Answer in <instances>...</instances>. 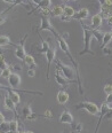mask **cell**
I'll use <instances>...</instances> for the list:
<instances>
[{
  "mask_svg": "<svg viewBox=\"0 0 112 133\" xmlns=\"http://www.w3.org/2000/svg\"><path fill=\"white\" fill-rule=\"evenodd\" d=\"M81 28H83V32H84V49L80 52V55H85V54H91L94 56L95 53L91 49V43L93 37V29L87 25H85L84 22L80 21Z\"/></svg>",
  "mask_w": 112,
  "mask_h": 133,
  "instance_id": "obj_1",
  "label": "cell"
},
{
  "mask_svg": "<svg viewBox=\"0 0 112 133\" xmlns=\"http://www.w3.org/2000/svg\"><path fill=\"white\" fill-rule=\"evenodd\" d=\"M40 20H41V25H40V28H39V31H49V32H51L55 39H56V38H58L59 36H61V35H59V33L55 30V28L51 25L49 16L40 15Z\"/></svg>",
  "mask_w": 112,
  "mask_h": 133,
  "instance_id": "obj_2",
  "label": "cell"
},
{
  "mask_svg": "<svg viewBox=\"0 0 112 133\" xmlns=\"http://www.w3.org/2000/svg\"><path fill=\"white\" fill-rule=\"evenodd\" d=\"M55 63H56V68H58L61 70L62 75H63L65 78H68L69 80H74L76 74H74V70L72 69V66L64 64L61 60H55Z\"/></svg>",
  "mask_w": 112,
  "mask_h": 133,
  "instance_id": "obj_3",
  "label": "cell"
},
{
  "mask_svg": "<svg viewBox=\"0 0 112 133\" xmlns=\"http://www.w3.org/2000/svg\"><path fill=\"white\" fill-rule=\"evenodd\" d=\"M76 109H85L91 114V115H94V116L100 114V107H98L96 103L91 102V101H84V102H80V103L76 104Z\"/></svg>",
  "mask_w": 112,
  "mask_h": 133,
  "instance_id": "obj_4",
  "label": "cell"
},
{
  "mask_svg": "<svg viewBox=\"0 0 112 133\" xmlns=\"http://www.w3.org/2000/svg\"><path fill=\"white\" fill-rule=\"evenodd\" d=\"M26 38H28V35H25L23 38H22L20 45L16 46V49H15V56L17 57L20 61H24L26 56V52H25V41H26Z\"/></svg>",
  "mask_w": 112,
  "mask_h": 133,
  "instance_id": "obj_5",
  "label": "cell"
},
{
  "mask_svg": "<svg viewBox=\"0 0 112 133\" xmlns=\"http://www.w3.org/2000/svg\"><path fill=\"white\" fill-rule=\"evenodd\" d=\"M55 80L61 87L68 86V85L71 84V83H77V80H69L68 78H65L58 68H56V70H55Z\"/></svg>",
  "mask_w": 112,
  "mask_h": 133,
  "instance_id": "obj_6",
  "label": "cell"
},
{
  "mask_svg": "<svg viewBox=\"0 0 112 133\" xmlns=\"http://www.w3.org/2000/svg\"><path fill=\"white\" fill-rule=\"evenodd\" d=\"M46 59H47V72H46V79H49V66H50L51 62L55 61V55H56V47H49V49L47 51Z\"/></svg>",
  "mask_w": 112,
  "mask_h": 133,
  "instance_id": "obj_7",
  "label": "cell"
},
{
  "mask_svg": "<svg viewBox=\"0 0 112 133\" xmlns=\"http://www.w3.org/2000/svg\"><path fill=\"white\" fill-rule=\"evenodd\" d=\"M8 83H9V87H12L13 90L14 88H20V85L22 84V78L18 74L13 72L8 78Z\"/></svg>",
  "mask_w": 112,
  "mask_h": 133,
  "instance_id": "obj_8",
  "label": "cell"
},
{
  "mask_svg": "<svg viewBox=\"0 0 112 133\" xmlns=\"http://www.w3.org/2000/svg\"><path fill=\"white\" fill-rule=\"evenodd\" d=\"M1 88H5V90H7V92H8V96H9L10 100H12V101L14 102L15 104H17V103H20V102H21V96H20V94H18L17 92H15V91L13 90L12 87L2 86V85H1Z\"/></svg>",
  "mask_w": 112,
  "mask_h": 133,
  "instance_id": "obj_9",
  "label": "cell"
},
{
  "mask_svg": "<svg viewBox=\"0 0 112 133\" xmlns=\"http://www.w3.org/2000/svg\"><path fill=\"white\" fill-rule=\"evenodd\" d=\"M88 16H89V9L88 8H80L78 12H76L74 16L72 17V20L83 21V20H86Z\"/></svg>",
  "mask_w": 112,
  "mask_h": 133,
  "instance_id": "obj_10",
  "label": "cell"
},
{
  "mask_svg": "<svg viewBox=\"0 0 112 133\" xmlns=\"http://www.w3.org/2000/svg\"><path fill=\"white\" fill-rule=\"evenodd\" d=\"M59 122L63 124H72L73 123V116L72 114L70 111H68V110H64L63 112H62L61 117H59Z\"/></svg>",
  "mask_w": 112,
  "mask_h": 133,
  "instance_id": "obj_11",
  "label": "cell"
},
{
  "mask_svg": "<svg viewBox=\"0 0 112 133\" xmlns=\"http://www.w3.org/2000/svg\"><path fill=\"white\" fill-rule=\"evenodd\" d=\"M4 106H5L6 109L13 110V111L15 112V115L17 116V110H16V108H15L16 104L12 101V100H10V98L8 96V94H7V95H5V98H4Z\"/></svg>",
  "mask_w": 112,
  "mask_h": 133,
  "instance_id": "obj_12",
  "label": "cell"
},
{
  "mask_svg": "<svg viewBox=\"0 0 112 133\" xmlns=\"http://www.w3.org/2000/svg\"><path fill=\"white\" fill-rule=\"evenodd\" d=\"M102 21L103 17L101 14H95L94 16L92 17V29H98L101 25H102Z\"/></svg>",
  "mask_w": 112,
  "mask_h": 133,
  "instance_id": "obj_13",
  "label": "cell"
},
{
  "mask_svg": "<svg viewBox=\"0 0 112 133\" xmlns=\"http://www.w3.org/2000/svg\"><path fill=\"white\" fill-rule=\"evenodd\" d=\"M56 99L59 104H65L69 101V93H68L66 91H59V92L57 93Z\"/></svg>",
  "mask_w": 112,
  "mask_h": 133,
  "instance_id": "obj_14",
  "label": "cell"
},
{
  "mask_svg": "<svg viewBox=\"0 0 112 133\" xmlns=\"http://www.w3.org/2000/svg\"><path fill=\"white\" fill-rule=\"evenodd\" d=\"M64 14V6H55L51 9V16H55V17H61Z\"/></svg>",
  "mask_w": 112,
  "mask_h": 133,
  "instance_id": "obj_15",
  "label": "cell"
},
{
  "mask_svg": "<svg viewBox=\"0 0 112 133\" xmlns=\"http://www.w3.org/2000/svg\"><path fill=\"white\" fill-rule=\"evenodd\" d=\"M49 47H50V46H49L48 41L41 40V45L38 46L37 52H38V53H40V54H46V53H47V51L49 49Z\"/></svg>",
  "mask_w": 112,
  "mask_h": 133,
  "instance_id": "obj_16",
  "label": "cell"
},
{
  "mask_svg": "<svg viewBox=\"0 0 112 133\" xmlns=\"http://www.w3.org/2000/svg\"><path fill=\"white\" fill-rule=\"evenodd\" d=\"M93 37L96 39V41L98 44H101L102 45V43H103V37H104V32H102V31H100V30H97V29H93Z\"/></svg>",
  "mask_w": 112,
  "mask_h": 133,
  "instance_id": "obj_17",
  "label": "cell"
},
{
  "mask_svg": "<svg viewBox=\"0 0 112 133\" xmlns=\"http://www.w3.org/2000/svg\"><path fill=\"white\" fill-rule=\"evenodd\" d=\"M24 63H26L30 69H35V66H37V64H35V61H34V57L32 56L31 54H26L25 59H24Z\"/></svg>",
  "mask_w": 112,
  "mask_h": 133,
  "instance_id": "obj_18",
  "label": "cell"
},
{
  "mask_svg": "<svg viewBox=\"0 0 112 133\" xmlns=\"http://www.w3.org/2000/svg\"><path fill=\"white\" fill-rule=\"evenodd\" d=\"M31 102H29V104H26V106L23 107V109H22V116H23V118L25 119L28 116L32 115L33 114V111H32V108H31Z\"/></svg>",
  "mask_w": 112,
  "mask_h": 133,
  "instance_id": "obj_19",
  "label": "cell"
},
{
  "mask_svg": "<svg viewBox=\"0 0 112 133\" xmlns=\"http://www.w3.org/2000/svg\"><path fill=\"white\" fill-rule=\"evenodd\" d=\"M112 40V32H105L104 33V37H103V43L102 45H101V48H104V47L108 45L109 43Z\"/></svg>",
  "mask_w": 112,
  "mask_h": 133,
  "instance_id": "obj_20",
  "label": "cell"
},
{
  "mask_svg": "<svg viewBox=\"0 0 112 133\" xmlns=\"http://www.w3.org/2000/svg\"><path fill=\"white\" fill-rule=\"evenodd\" d=\"M74 14H76V10L73 9L71 6H64V14L63 15L68 16V17H70L71 20H72V17L74 16Z\"/></svg>",
  "mask_w": 112,
  "mask_h": 133,
  "instance_id": "obj_21",
  "label": "cell"
},
{
  "mask_svg": "<svg viewBox=\"0 0 112 133\" xmlns=\"http://www.w3.org/2000/svg\"><path fill=\"white\" fill-rule=\"evenodd\" d=\"M6 45H14L15 47L17 46V45H15V44L10 43V39L8 36H0V47L6 46Z\"/></svg>",
  "mask_w": 112,
  "mask_h": 133,
  "instance_id": "obj_22",
  "label": "cell"
},
{
  "mask_svg": "<svg viewBox=\"0 0 112 133\" xmlns=\"http://www.w3.org/2000/svg\"><path fill=\"white\" fill-rule=\"evenodd\" d=\"M0 132L1 133H10L9 122H2V123L0 124Z\"/></svg>",
  "mask_w": 112,
  "mask_h": 133,
  "instance_id": "obj_23",
  "label": "cell"
},
{
  "mask_svg": "<svg viewBox=\"0 0 112 133\" xmlns=\"http://www.w3.org/2000/svg\"><path fill=\"white\" fill-rule=\"evenodd\" d=\"M9 125H10V133H17L18 132V124L16 119H13L9 122Z\"/></svg>",
  "mask_w": 112,
  "mask_h": 133,
  "instance_id": "obj_24",
  "label": "cell"
},
{
  "mask_svg": "<svg viewBox=\"0 0 112 133\" xmlns=\"http://www.w3.org/2000/svg\"><path fill=\"white\" fill-rule=\"evenodd\" d=\"M51 6V0H41L40 4L37 6V8H49Z\"/></svg>",
  "mask_w": 112,
  "mask_h": 133,
  "instance_id": "obj_25",
  "label": "cell"
},
{
  "mask_svg": "<svg viewBox=\"0 0 112 133\" xmlns=\"http://www.w3.org/2000/svg\"><path fill=\"white\" fill-rule=\"evenodd\" d=\"M71 127H72V130L73 131H76V132H81L83 131V124L81 123H72L71 124Z\"/></svg>",
  "mask_w": 112,
  "mask_h": 133,
  "instance_id": "obj_26",
  "label": "cell"
},
{
  "mask_svg": "<svg viewBox=\"0 0 112 133\" xmlns=\"http://www.w3.org/2000/svg\"><path fill=\"white\" fill-rule=\"evenodd\" d=\"M12 74H13V72H12V69L8 66V68H6L5 70H2L1 77H2V78H5V79H8V78H9V76H10Z\"/></svg>",
  "mask_w": 112,
  "mask_h": 133,
  "instance_id": "obj_27",
  "label": "cell"
},
{
  "mask_svg": "<svg viewBox=\"0 0 112 133\" xmlns=\"http://www.w3.org/2000/svg\"><path fill=\"white\" fill-rule=\"evenodd\" d=\"M0 68H1L2 70H5L6 68H8V65H7L6 61H5V57L2 54H0Z\"/></svg>",
  "mask_w": 112,
  "mask_h": 133,
  "instance_id": "obj_28",
  "label": "cell"
},
{
  "mask_svg": "<svg viewBox=\"0 0 112 133\" xmlns=\"http://www.w3.org/2000/svg\"><path fill=\"white\" fill-rule=\"evenodd\" d=\"M104 119L106 121H112V108L109 109V111L104 115Z\"/></svg>",
  "mask_w": 112,
  "mask_h": 133,
  "instance_id": "obj_29",
  "label": "cell"
},
{
  "mask_svg": "<svg viewBox=\"0 0 112 133\" xmlns=\"http://www.w3.org/2000/svg\"><path fill=\"white\" fill-rule=\"evenodd\" d=\"M42 117H45V118H51V117H53L51 110H50V109H47V110L45 111V114H42Z\"/></svg>",
  "mask_w": 112,
  "mask_h": 133,
  "instance_id": "obj_30",
  "label": "cell"
},
{
  "mask_svg": "<svg viewBox=\"0 0 112 133\" xmlns=\"http://www.w3.org/2000/svg\"><path fill=\"white\" fill-rule=\"evenodd\" d=\"M104 92H105L106 94H110V93H112V85H110V84H106L105 86H104Z\"/></svg>",
  "mask_w": 112,
  "mask_h": 133,
  "instance_id": "obj_31",
  "label": "cell"
},
{
  "mask_svg": "<svg viewBox=\"0 0 112 133\" xmlns=\"http://www.w3.org/2000/svg\"><path fill=\"white\" fill-rule=\"evenodd\" d=\"M102 49H103V54H104V55H111L112 54V49L111 48L104 47V48H102Z\"/></svg>",
  "mask_w": 112,
  "mask_h": 133,
  "instance_id": "obj_32",
  "label": "cell"
},
{
  "mask_svg": "<svg viewBox=\"0 0 112 133\" xmlns=\"http://www.w3.org/2000/svg\"><path fill=\"white\" fill-rule=\"evenodd\" d=\"M105 103H108L109 106L112 104V93L108 94V96H106V100H105Z\"/></svg>",
  "mask_w": 112,
  "mask_h": 133,
  "instance_id": "obj_33",
  "label": "cell"
},
{
  "mask_svg": "<svg viewBox=\"0 0 112 133\" xmlns=\"http://www.w3.org/2000/svg\"><path fill=\"white\" fill-rule=\"evenodd\" d=\"M28 76H29V77H34V76H35L34 69H29V70H28Z\"/></svg>",
  "mask_w": 112,
  "mask_h": 133,
  "instance_id": "obj_34",
  "label": "cell"
},
{
  "mask_svg": "<svg viewBox=\"0 0 112 133\" xmlns=\"http://www.w3.org/2000/svg\"><path fill=\"white\" fill-rule=\"evenodd\" d=\"M59 18H61V21H64V22H65V21H70V20H71L70 17H68V16H65V15H62Z\"/></svg>",
  "mask_w": 112,
  "mask_h": 133,
  "instance_id": "obj_35",
  "label": "cell"
},
{
  "mask_svg": "<svg viewBox=\"0 0 112 133\" xmlns=\"http://www.w3.org/2000/svg\"><path fill=\"white\" fill-rule=\"evenodd\" d=\"M106 22H108V24H109V25L112 26V15H111V16H109V17L106 18Z\"/></svg>",
  "mask_w": 112,
  "mask_h": 133,
  "instance_id": "obj_36",
  "label": "cell"
},
{
  "mask_svg": "<svg viewBox=\"0 0 112 133\" xmlns=\"http://www.w3.org/2000/svg\"><path fill=\"white\" fill-rule=\"evenodd\" d=\"M5 22H6V18H5V17H1V16H0V25H1V24H4Z\"/></svg>",
  "mask_w": 112,
  "mask_h": 133,
  "instance_id": "obj_37",
  "label": "cell"
},
{
  "mask_svg": "<svg viewBox=\"0 0 112 133\" xmlns=\"http://www.w3.org/2000/svg\"><path fill=\"white\" fill-rule=\"evenodd\" d=\"M2 122H5V117H4V115L0 112V124H1Z\"/></svg>",
  "mask_w": 112,
  "mask_h": 133,
  "instance_id": "obj_38",
  "label": "cell"
},
{
  "mask_svg": "<svg viewBox=\"0 0 112 133\" xmlns=\"http://www.w3.org/2000/svg\"><path fill=\"white\" fill-rule=\"evenodd\" d=\"M32 1H33L34 5H37V6H38V5L40 4V1H41V0H32Z\"/></svg>",
  "mask_w": 112,
  "mask_h": 133,
  "instance_id": "obj_39",
  "label": "cell"
},
{
  "mask_svg": "<svg viewBox=\"0 0 112 133\" xmlns=\"http://www.w3.org/2000/svg\"><path fill=\"white\" fill-rule=\"evenodd\" d=\"M2 1H4V2H7V4H13V2H14L13 0H2Z\"/></svg>",
  "mask_w": 112,
  "mask_h": 133,
  "instance_id": "obj_40",
  "label": "cell"
},
{
  "mask_svg": "<svg viewBox=\"0 0 112 133\" xmlns=\"http://www.w3.org/2000/svg\"><path fill=\"white\" fill-rule=\"evenodd\" d=\"M23 133H33V132H32V131H24Z\"/></svg>",
  "mask_w": 112,
  "mask_h": 133,
  "instance_id": "obj_41",
  "label": "cell"
},
{
  "mask_svg": "<svg viewBox=\"0 0 112 133\" xmlns=\"http://www.w3.org/2000/svg\"><path fill=\"white\" fill-rule=\"evenodd\" d=\"M1 74H2V69L0 68V77H1Z\"/></svg>",
  "mask_w": 112,
  "mask_h": 133,
  "instance_id": "obj_42",
  "label": "cell"
},
{
  "mask_svg": "<svg viewBox=\"0 0 112 133\" xmlns=\"http://www.w3.org/2000/svg\"><path fill=\"white\" fill-rule=\"evenodd\" d=\"M62 1H63V2H66V1H69V0H62Z\"/></svg>",
  "mask_w": 112,
  "mask_h": 133,
  "instance_id": "obj_43",
  "label": "cell"
},
{
  "mask_svg": "<svg viewBox=\"0 0 112 133\" xmlns=\"http://www.w3.org/2000/svg\"><path fill=\"white\" fill-rule=\"evenodd\" d=\"M73 1H77V0H73Z\"/></svg>",
  "mask_w": 112,
  "mask_h": 133,
  "instance_id": "obj_44",
  "label": "cell"
},
{
  "mask_svg": "<svg viewBox=\"0 0 112 133\" xmlns=\"http://www.w3.org/2000/svg\"><path fill=\"white\" fill-rule=\"evenodd\" d=\"M0 133H1V132H0Z\"/></svg>",
  "mask_w": 112,
  "mask_h": 133,
  "instance_id": "obj_45",
  "label": "cell"
}]
</instances>
